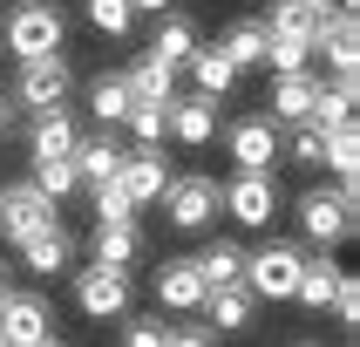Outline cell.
<instances>
[{"label":"cell","mask_w":360,"mask_h":347,"mask_svg":"<svg viewBox=\"0 0 360 347\" xmlns=\"http://www.w3.org/2000/svg\"><path fill=\"white\" fill-rule=\"evenodd\" d=\"M61 41H68V14H61L55 0H20L14 14H7V48L20 61L27 55H55Z\"/></svg>","instance_id":"1"},{"label":"cell","mask_w":360,"mask_h":347,"mask_svg":"<svg viewBox=\"0 0 360 347\" xmlns=\"http://www.w3.org/2000/svg\"><path fill=\"white\" fill-rule=\"evenodd\" d=\"M300 225H306V239L320 245V252H333V245L340 239H354V191H340V184H333V191H306L300 198Z\"/></svg>","instance_id":"2"},{"label":"cell","mask_w":360,"mask_h":347,"mask_svg":"<svg viewBox=\"0 0 360 347\" xmlns=\"http://www.w3.org/2000/svg\"><path fill=\"white\" fill-rule=\"evenodd\" d=\"M68 55H27L20 61V75H14V109H27V116H34V109H55V102H68Z\"/></svg>","instance_id":"3"},{"label":"cell","mask_w":360,"mask_h":347,"mask_svg":"<svg viewBox=\"0 0 360 347\" xmlns=\"http://www.w3.org/2000/svg\"><path fill=\"white\" fill-rule=\"evenodd\" d=\"M122 191V198L136 204H157L163 198V184H170V163H163V143H136V150H122V163H116V177H109Z\"/></svg>","instance_id":"4"},{"label":"cell","mask_w":360,"mask_h":347,"mask_svg":"<svg viewBox=\"0 0 360 347\" xmlns=\"http://www.w3.org/2000/svg\"><path fill=\"white\" fill-rule=\"evenodd\" d=\"M75 306L89 320H129V272H116V265H82L75 272Z\"/></svg>","instance_id":"5"},{"label":"cell","mask_w":360,"mask_h":347,"mask_svg":"<svg viewBox=\"0 0 360 347\" xmlns=\"http://www.w3.org/2000/svg\"><path fill=\"white\" fill-rule=\"evenodd\" d=\"M300 259L292 245H265V252H245V286H252V300H292V286H300Z\"/></svg>","instance_id":"6"},{"label":"cell","mask_w":360,"mask_h":347,"mask_svg":"<svg viewBox=\"0 0 360 347\" xmlns=\"http://www.w3.org/2000/svg\"><path fill=\"white\" fill-rule=\"evenodd\" d=\"M218 204H224L238 225H252V232H259V225H272V211H279V184L265 177V170H238V177L218 191Z\"/></svg>","instance_id":"7"},{"label":"cell","mask_w":360,"mask_h":347,"mask_svg":"<svg viewBox=\"0 0 360 347\" xmlns=\"http://www.w3.org/2000/svg\"><path fill=\"white\" fill-rule=\"evenodd\" d=\"M163 211L177 232H204V225L218 218V184L211 177H170L163 184Z\"/></svg>","instance_id":"8"},{"label":"cell","mask_w":360,"mask_h":347,"mask_svg":"<svg viewBox=\"0 0 360 347\" xmlns=\"http://www.w3.org/2000/svg\"><path fill=\"white\" fill-rule=\"evenodd\" d=\"M41 225H55V204L41 198L34 184H0V239L20 245L27 232H41Z\"/></svg>","instance_id":"9"},{"label":"cell","mask_w":360,"mask_h":347,"mask_svg":"<svg viewBox=\"0 0 360 347\" xmlns=\"http://www.w3.org/2000/svg\"><path fill=\"white\" fill-rule=\"evenodd\" d=\"M313 48L333 61V75H354L360 68V20H354V7H333V14L320 20V34H313Z\"/></svg>","instance_id":"10"},{"label":"cell","mask_w":360,"mask_h":347,"mask_svg":"<svg viewBox=\"0 0 360 347\" xmlns=\"http://www.w3.org/2000/svg\"><path fill=\"white\" fill-rule=\"evenodd\" d=\"M170 137L184 150H204L218 137V96H170Z\"/></svg>","instance_id":"11"},{"label":"cell","mask_w":360,"mask_h":347,"mask_svg":"<svg viewBox=\"0 0 360 347\" xmlns=\"http://www.w3.org/2000/svg\"><path fill=\"white\" fill-rule=\"evenodd\" d=\"M320 89L326 82L313 75V68H292V75H272V122H306L313 116V102H320Z\"/></svg>","instance_id":"12"},{"label":"cell","mask_w":360,"mask_h":347,"mask_svg":"<svg viewBox=\"0 0 360 347\" xmlns=\"http://www.w3.org/2000/svg\"><path fill=\"white\" fill-rule=\"evenodd\" d=\"M0 341H7V347L48 341V306H41L34 293H7V300H0Z\"/></svg>","instance_id":"13"},{"label":"cell","mask_w":360,"mask_h":347,"mask_svg":"<svg viewBox=\"0 0 360 347\" xmlns=\"http://www.w3.org/2000/svg\"><path fill=\"white\" fill-rule=\"evenodd\" d=\"M272 157H279V122L272 116H245L238 130H231V163H238V170H272Z\"/></svg>","instance_id":"14"},{"label":"cell","mask_w":360,"mask_h":347,"mask_svg":"<svg viewBox=\"0 0 360 347\" xmlns=\"http://www.w3.org/2000/svg\"><path fill=\"white\" fill-rule=\"evenodd\" d=\"M157 306H170V313H198V306H204V272H198V259H163V272H157Z\"/></svg>","instance_id":"15"},{"label":"cell","mask_w":360,"mask_h":347,"mask_svg":"<svg viewBox=\"0 0 360 347\" xmlns=\"http://www.w3.org/2000/svg\"><path fill=\"white\" fill-rule=\"evenodd\" d=\"M136 259H143V232H136V218H96V265H116V272H129Z\"/></svg>","instance_id":"16"},{"label":"cell","mask_w":360,"mask_h":347,"mask_svg":"<svg viewBox=\"0 0 360 347\" xmlns=\"http://www.w3.org/2000/svg\"><path fill=\"white\" fill-rule=\"evenodd\" d=\"M27 143H34V163H41V157H68V150L82 143V130H75V116L55 102V109H34V130H27Z\"/></svg>","instance_id":"17"},{"label":"cell","mask_w":360,"mask_h":347,"mask_svg":"<svg viewBox=\"0 0 360 347\" xmlns=\"http://www.w3.org/2000/svg\"><path fill=\"white\" fill-rule=\"evenodd\" d=\"M333 286H340L333 252H313V259H300V286H292V300L313 306V313H326V306H333Z\"/></svg>","instance_id":"18"},{"label":"cell","mask_w":360,"mask_h":347,"mask_svg":"<svg viewBox=\"0 0 360 347\" xmlns=\"http://www.w3.org/2000/svg\"><path fill=\"white\" fill-rule=\"evenodd\" d=\"M326 14H333L326 0H272V20H265V34H292V41H313Z\"/></svg>","instance_id":"19"},{"label":"cell","mask_w":360,"mask_h":347,"mask_svg":"<svg viewBox=\"0 0 360 347\" xmlns=\"http://www.w3.org/2000/svg\"><path fill=\"white\" fill-rule=\"evenodd\" d=\"M68 163H75V184H89V191H96V184H109V177H116L122 150H116L109 137H82L75 150H68Z\"/></svg>","instance_id":"20"},{"label":"cell","mask_w":360,"mask_h":347,"mask_svg":"<svg viewBox=\"0 0 360 347\" xmlns=\"http://www.w3.org/2000/svg\"><path fill=\"white\" fill-rule=\"evenodd\" d=\"M184 68H191V82H198V96H231V82H238V68L224 61V48H218V41H211V48L198 41Z\"/></svg>","instance_id":"21"},{"label":"cell","mask_w":360,"mask_h":347,"mask_svg":"<svg viewBox=\"0 0 360 347\" xmlns=\"http://www.w3.org/2000/svg\"><path fill=\"white\" fill-rule=\"evenodd\" d=\"M122 82H129V96H136V102H170V96H177V68H170V61H157L150 48L136 55V68H129Z\"/></svg>","instance_id":"22"},{"label":"cell","mask_w":360,"mask_h":347,"mask_svg":"<svg viewBox=\"0 0 360 347\" xmlns=\"http://www.w3.org/2000/svg\"><path fill=\"white\" fill-rule=\"evenodd\" d=\"M20 265H27V272H61V265H68V232H61V218L20 239Z\"/></svg>","instance_id":"23"},{"label":"cell","mask_w":360,"mask_h":347,"mask_svg":"<svg viewBox=\"0 0 360 347\" xmlns=\"http://www.w3.org/2000/svg\"><path fill=\"white\" fill-rule=\"evenodd\" d=\"M252 306H259V300H252V286H245V279H231V286H211L198 313H211V327H224V334H231V327H245V320H252Z\"/></svg>","instance_id":"24"},{"label":"cell","mask_w":360,"mask_h":347,"mask_svg":"<svg viewBox=\"0 0 360 347\" xmlns=\"http://www.w3.org/2000/svg\"><path fill=\"white\" fill-rule=\"evenodd\" d=\"M191 48H198V20H184V14H157L150 55H157V61H170V68H184V61H191Z\"/></svg>","instance_id":"25"},{"label":"cell","mask_w":360,"mask_h":347,"mask_svg":"<svg viewBox=\"0 0 360 347\" xmlns=\"http://www.w3.org/2000/svg\"><path fill=\"white\" fill-rule=\"evenodd\" d=\"M326 170L340 177V191H354V184H360V130H354V116L326 130Z\"/></svg>","instance_id":"26"},{"label":"cell","mask_w":360,"mask_h":347,"mask_svg":"<svg viewBox=\"0 0 360 347\" xmlns=\"http://www.w3.org/2000/svg\"><path fill=\"white\" fill-rule=\"evenodd\" d=\"M218 48H224V61H231L238 75H245V68H259V61H265V20H238Z\"/></svg>","instance_id":"27"},{"label":"cell","mask_w":360,"mask_h":347,"mask_svg":"<svg viewBox=\"0 0 360 347\" xmlns=\"http://www.w3.org/2000/svg\"><path fill=\"white\" fill-rule=\"evenodd\" d=\"M198 272H204V293L211 286H231V279H245V252L231 239H218L211 252H198Z\"/></svg>","instance_id":"28"},{"label":"cell","mask_w":360,"mask_h":347,"mask_svg":"<svg viewBox=\"0 0 360 347\" xmlns=\"http://www.w3.org/2000/svg\"><path fill=\"white\" fill-rule=\"evenodd\" d=\"M129 102H136V96H129L122 75H96V82H89V109H96V122H122Z\"/></svg>","instance_id":"29"},{"label":"cell","mask_w":360,"mask_h":347,"mask_svg":"<svg viewBox=\"0 0 360 347\" xmlns=\"http://www.w3.org/2000/svg\"><path fill=\"white\" fill-rule=\"evenodd\" d=\"M347 116H354V75H340L333 89H320V102H313L306 122H313V130H333V122H347Z\"/></svg>","instance_id":"30"},{"label":"cell","mask_w":360,"mask_h":347,"mask_svg":"<svg viewBox=\"0 0 360 347\" xmlns=\"http://www.w3.org/2000/svg\"><path fill=\"white\" fill-rule=\"evenodd\" d=\"M306 61H313V41L265 34V61H259V68H272V75H292V68H306Z\"/></svg>","instance_id":"31"},{"label":"cell","mask_w":360,"mask_h":347,"mask_svg":"<svg viewBox=\"0 0 360 347\" xmlns=\"http://www.w3.org/2000/svg\"><path fill=\"white\" fill-rule=\"evenodd\" d=\"M122 122H129V137H136V143H163V137H170V102H129V116H122Z\"/></svg>","instance_id":"32"},{"label":"cell","mask_w":360,"mask_h":347,"mask_svg":"<svg viewBox=\"0 0 360 347\" xmlns=\"http://www.w3.org/2000/svg\"><path fill=\"white\" fill-rule=\"evenodd\" d=\"M285 157L300 163V170H326V130H313V122H292V137H285Z\"/></svg>","instance_id":"33"},{"label":"cell","mask_w":360,"mask_h":347,"mask_svg":"<svg viewBox=\"0 0 360 347\" xmlns=\"http://www.w3.org/2000/svg\"><path fill=\"white\" fill-rule=\"evenodd\" d=\"M27 184H34V191H41L48 204H61L68 191H75V163H68V157H41V163H34V177H27Z\"/></svg>","instance_id":"34"},{"label":"cell","mask_w":360,"mask_h":347,"mask_svg":"<svg viewBox=\"0 0 360 347\" xmlns=\"http://www.w3.org/2000/svg\"><path fill=\"white\" fill-rule=\"evenodd\" d=\"M89 27L109 34V41H122L129 27H136V7H129V0H89Z\"/></svg>","instance_id":"35"},{"label":"cell","mask_w":360,"mask_h":347,"mask_svg":"<svg viewBox=\"0 0 360 347\" xmlns=\"http://www.w3.org/2000/svg\"><path fill=\"white\" fill-rule=\"evenodd\" d=\"M122 347H170V320H129Z\"/></svg>","instance_id":"36"},{"label":"cell","mask_w":360,"mask_h":347,"mask_svg":"<svg viewBox=\"0 0 360 347\" xmlns=\"http://www.w3.org/2000/svg\"><path fill=\"white\" fill-rule=\"evenodd\" d=\"M333 313H340V327H360V279L340 272V286H333Z\"/></svg>","instance_id":"37"},{"label":"cell","mask_w":360,"mask_h":347,"mask_svg":"<svg viewBox=\"0 0 360 347\" xmlns=\"http://www.w3.org/2000/svg\"><path fill=\"white\" fill-rule=\"evenodd\" d=\"M96 218H136V204L122 198L116 184H96Z\"/></svg>","instance_id":"38"},{"label":"cell","mask_w":360,"mask_h":347,"mask_svg":"<svg viewBox=\"0 0 360 347\" xmlns=\"http://www.w3.org/2000/svg\"><path fill=\"white\" fill-rule=\"evenodd\" d=\"M170 347H211V327H170Z\"/></svg>","instance_id":"39"},{"label":"cell","mask_w":360,"mask_h":347,"mask_svg":"<svg viewBox=\"0 0 360 347\" xmlns=\"http://www.w3.org/2000/svg\"><path fill=\"white\" fill-rule=\"evenodd\" d=\"M129 7H136V14H170L177 0H129Z\"/></svg>","instance_id":"40"},{"label":"cell","mask_w":360,"mask_h":347,"mask_svg":"<svg viewBox=\"0 0 360 347\" xmlns=\"http://www.w3.org/2000/svg\"><path fill=\"white\" fill-rule=\"evenodd\" d=\"M14 116H20V109H14V96H0V137L14 130Z\"/></svg>","instance_id":"41"},{"label":"cell","mask_w":360,"mask_h":347,"mask_svg":"<svg viewBox=\"0 0 360 347\" xmlns=\"http://www.w3.org/2000/svg\"><path fill=\"white\" fill-rule=\"evenodd\" d=\"M7 293H14V286H7V265H0V300H7Z\"/></svg>","instance_id":"42"},{"label":"cell","mask_w":360,"mask_h":347,"mask_svg":"<svg viewBox=\"0 0 360 347\" xmlns=\"http://www.w3.org/2000/svg\"><path fill=\"white\" fill-rule=\"evenodd\" d=\"M34 347H61V341H55V334H48V341H34Z\"/></svg>","instance_id":"43"},{"label":"cell","mask_w":360,"mask_h":347,"mask_svg":"<svg viewBox=\"0 0 360 347\" xmlns=\"http://www.w3.org/2000/svg\"><path fill=\"white\" fill-rule=\"evenodd\" d=\"M326 7H354V0H326Z\"/></svg>","instance_id":"44"},{"label":"cell","mask_w":360,"mask_h":347,"mask_svg":"<svg viewBox=\"0 0 360 347\" xmlns=\"http://www.w3.org/2000/svg\"><path fill=\"white\" fill-rule=\"evenodd\" d=\"M300 347H313V341H300Z\"/></svg>","instance_id":"45"},{"label":"cell","mask_w":360,"mask_h":347,"mask_svg":"<svg viewBox=\"0 0 360 347\" xmlns=\"http://www.w3.org/2000/svg\"><path fill=\"white\" fill-rule=\"evenodd\" d=\"M0 347H7V341H0Z\"/></svg>","instance_id":"46"}]
</instances>
